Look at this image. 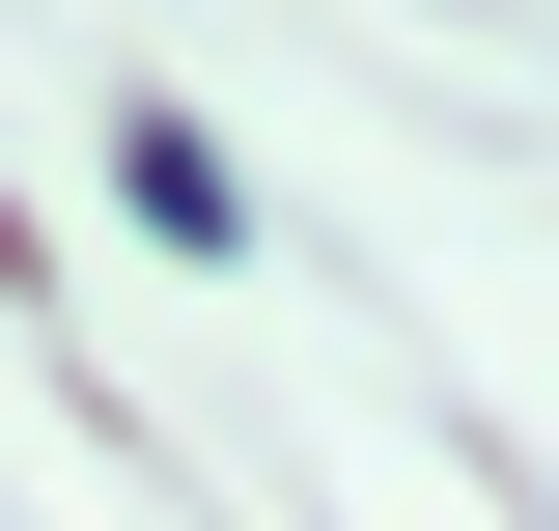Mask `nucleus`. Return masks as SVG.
<instances>
[{
    "label": "nucleus",
    "instance_id": "obj_1",
    "mask_svg": "<svg viewBox=\"0 0 559 531\" xmlns=\"http://www.w3.org/2000/svg\"><path fill=\"white\" fill-rule=\"evenodd\" d=\"M112 197L168 224V252H252V197H224V140H197V113H112Z\"/></svg>",
    "mask_w": 559,
    "mask_h": 531
}]
</instances>
